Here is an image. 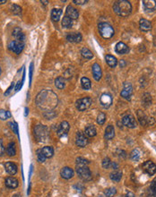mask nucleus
Instances as JSON below:
<instances>
[{"instance_id": "cd10ccee", "label": "nucleus", "mask_w": 156, "mask_h": 197, "mask_svg": "<svg viewBox=\"0 0 156 197\" xmlns=\"http://www.w3.org/2000/svg\"><path fill=\"white\" fill-rule=\"evenodd\" d=\"M97 134L96 128L94 127V125H88L86 126L85 130H84V135H86L87 137H94Z\"/></svg>"}, {"instance_id": "c85d7f7f", "label": "nucleus", "mask_w": 156, "mask_h": 197, "mask_svg": "<svg viewBox=\"0 0 156 197\" xmlns=\"http://www.w3.org/2000/svg\"><path fill=\"white\" fill-rule=\"evenodd\" d=\"M110 177L114 182H119L122 178V172L119 170H115L110 174Z\"/></svg>"}, {"instance_id": "aec40b11", "label": "nucleus", "mask_w": 156, "mask_h": 197, "mask_svg": "<svg viewBox=\"0 0 156 197\" xmlns=\"http://www.w3.org/2000/svg\"><path fill=\"white\" fill-rule=\"evenodd\" d=\"M139 28L143 31H149L152 29V22L146 19H141L139 21Z\"/></svg>"}, {"instance_id": "2eb2a0df", "label": "nucleus", "mask_w": 156, "mask_h": 197, "mask_svg": "<svg viewBox=\"0 0 156 197\" xmlns=\"http://www.w3.org/2000/svg\"><path fill=\"white\" fill-rule=\"evenodd\" d=\"M4 167H5V169H6V171L11 175V176H14V175H15L16 173H17V170H18V168H17V166L14 164V163H13V162H6V163H5L4 164Z\"/></svg>"}, {"instance_id": "79ce46f5", "label": "nucleus", "mask_w": 156, "mask_h": 197, "mask_svg": "<svg viewBox=\"0 0 156 197\" xmlns=\"http://www.w3.org/2000/svg\"><path fill=\"white\" fill-rule=\"evenodd\" d=\"M37 158H38V160H39L40 162H45V160H46L47 158H46L45 155L42 153V149L37 151Z\"/></svg>"}, {"instance_id": "412c9836", "label": "nucleus", "mask_w": 156, "mask_h": 197, "mask_svg": "<svg viewBox=\"0 0 156 197\" xmlns=\"http://www.w3.org/2000/svg\"><path fill=\"white\" fill-rule=\"evenodd\" d=\"M60 175L65 179H70L74 176V170L72 168H70L69 167H65L61 169Z\"/></svg>"}, {"instance_id": "bb28decb", "label": "nucleus", "mask_w": 156, "mask_h": 197, "mask_svg": "<svg viewBox=\"0 0 156 197\" xmlns=\"http://www.w3.org/2000/svg\"><path fill=\"white\" fill-rule=\"evenodd\" d=\"M137 118L139 120V123L141 124V125L143 126H146L147 124V116H146V114L142 111V110H137Z\"/></svg>"}, {"instance_id": "f8f14e48", "label": "nucleus", "mask_w": 156, "mask_h": 197, "mask_svg": "<svg viewBox=\"0 0 156 197\" xmlns=\"http://www.w3.org/2000/svg\"><path fill=\"white\" fill-rule=\"evenodd\" d=\"M75 144L79 147H85L88 144V139L83 133L78 132L75 137Z\"/></svg>"}, {"instance_id": "49530a36", "label": "nucleus", "mask_w": 156, "mask_h": 197, "mask_svg": "<svg viewBox=\"0 0 156 197\" xmlns=\"http://www.w3.org/2000/svg\"><path fill=\"white\" fill-rule=\"evenodd\" d=\"M9 124L11 125V127H12V129H13V131L16 134V135H18V129H17V124H15V123H9Z\"/></svg>"}, {"instance_id": "13d9d810", "label": "nucleus", "mask_w": 156, "mask_h": 197, "mask_svg": "<svg viewBox=\"0 0 156 197\" xmlns=\"http://www.w3.org/2000/svg\"><path fill=\"white\" fill-rule=\"evenodd\" d=\"M13 197H22L21 195H19V194H16V195H14Z\"/></svg>"}, {"instance_id": "a878e982", "label": "nucleus", "mask_w": 156, "mask_h": 197, "mask_svg": "<svg viewBox=\"0 0 156 197\" xmlns=\"http://www.w3.org/2000/svg\"><path fill=\"white\" fill-rule=\"evenodd\" d=\"M105 59H106L107 64H108L111 68H114V67H116V65H118V60H117V58L115 57L114 56L107 55V56L105 57Z\"/></svg>"}, {"instance_id": "6e6552de", "label": "nucleus", "mask_w": 156, "mask_h": 197, "mask_svg": "<svg viewBox=\"0 0 156 197\" xmlns=\"http://www.w3.org/2000/svg\"><path fill=\"white\" fill-rule=\"evenodd\" d=\"M143 171L149 176H154L156 173V165L151 160H146L142 166Z\"/></svg>"}, {"instance_id": "de8ad7c7", "label": "nucleus", "mask_w": 156, "mask_h": 197, "mask_svg": "<svg viewBox=\"0 0 156 197\" xmlns=\"http://www.w3.org/2000/svg\"><path fill=\"white\" fill-rule=\"evenodd\" d=\"M73 2L76 5H84L87 3V0H74Z\"/></svg>"}, {"instance_id": "473e14b6", "label": "nucleus", "mask_w": 156, "mask_h": 197, "mask_svg": "<svg viewBox=\"0 0 156 197\" xmlns=\"http://www.w3.org/2000/svg\"><path fill=\"white\" fill-rule=\"evenodd\" d=\"M81 84L82 87L84 90H90L92 87V83H91V80L87 77H82L81 79Z\"/></svg>"}, {"instance_id": "58836bf2", "label": "nucleus", "mask_w": 156, "mask_h": 197, "mask_svg": "<svg viewBox=\"0 0 156 197\" xmlns=\"http://www.w3.org/2000/svg\"><path fill=\"white\" fill-rule=\"evenodd\" d=\"M10 10L14 14H22L21 6H19L18 5H15V4H13L11 6Z\"/></svg>"}, {"instance_id": "e433bc0d", "label": "nucleus", "mask_w": 156, "mask_h": 197, "mask_svg": "<svg viewBox=\"0 0 156 197\" xmlns=\"http://www.w3.org/2000/svg\"><path fill=\"white\" fill-rule=\"evenodd\" d=\"M117 194V189L115 187H110L104 191V195L106 197H113Z\"/></svg>"}, {"instance_id": "f3484780", "label": "nucleus", "mask_w": 156, "mask_h": 197, "mask_svg": "<svg viewBox=\"0 0 156 197\" xmlns=\"http://www.w3.org/2000/svg\"><path fill=\"white\" fill-rule=\"evenodd\" d=\"M142 3L147 12H154L156 9V1L154 0H144Z\"/></svg>"}, {"instance_id": "a19ab883", "label": "nucleus", "mask_w": 156, "mask_h": 197, "mask_svg": "<svg viewBox=\"0 0 156 197\" xmlns=\"http://www.w3.org/2000/svg\"><path fill=\"white\" fill-rule=\"evenodd\" d=\"M105 120H106V115L104 114V113H100V114L98 115V117H97V123L99 124H103L104 122H105Z\"/></svg>"}, {"instance_id": "c9c22d12", "label": "nucleus", "mask_w": 156, "mask_h": 197, "mask_svg": "<svg viewBox=\"0 0 156 197\" xmlns=\"http://www.w3.org/2000/svg\"><path fill=\"white\" fill-rule=\"evenodd\" d=\"M143 104L146 106V107H149L151 103H152V97L150 93H146L143 95Z\"/></svg>"}, {"instance_id": "5701e85b", "label": "nucleus", "mask_w": 156, "mask_h": 197, "mask_svg": "<svg viewBox=\"0 0 156 197\" xmlns=\"http://www.w3.org/2000/svg\"><path fill=\"white\" fill-rule=\"evenodd\" d=\"M115 136V129L114 126L111 125V124H109L105 130V135H104V137L106 140H111L113 139Z\"/></svg>"}, {"instance_id": "864d4df0", "label": "nucleus", "mask_w": 156, "mask_h": 197, "mask_svg": "<svg viewBox=\"0 0 156 197\" xmlns=\"http://www.w3.org/2000/svg\"><path fill=\"white\" fill-rule=\"evenodd\" d=\"M119 65H120V67L122 68V67H124L126 65V62L125 60H120L119 61Z\"/></svg>"}, {"instance_id": "bf43d9fd", "label": "nucleus", "mask_w": 156, "mask_h": 197, "mask_svg": "<svg viewBox=\"0 0 156 197\" xmlns=\"http://www.w3.org/2000/svg\"><path fill=\"white\" fill-rule=\"evenodd\" d=\"M28 111H29V110H28V108H25V116H27V112H28Z\"/></svg>"}, {"instance_id": "39448f33", "label": "nucleus", "mask_w": 156, "mask_h": 197, "mask_svg": "<svg viewBox=\"0 0 156 197\" xmlns=\"http://www.w3.org/2000/svg\"><path fill=\"white\" fill-rule=\"evenodd\" d=\"M34 135L37 138V140L40 142L47 141V139L49 137V131H48L47 126L42 125V124L37 125L34 129Z\"/></svg>"}, {"instance_id": "5fc2aeb1", "label": "nucleus", "mask_w": 156, "mask_h": 197, "mask_svg": "<svg viewBox=\"0 0 156 197\" xmlns=\"http://www.w3.org/2000/svg\"><path fill=\"white\" fill-rule=\"evenodd\" d=\"M110 167H112V168H115V169H117L118 168V165H117V163H114V162H111V165Z\"/></svg>"}, {"instance_id": "3c124183", "label": "nucleus", "mask_w": 156, "mask_h": 197, "mask_svg": "<svg viewBox=\"0 0 156 197\" xmlns=\"http://www.w3.org/2000/svg\"><path fill=\"white\" fill-rule=\"evenodd\" d=\"M13 87H14V83L11 84V86L8 88V90H7V92H6L5 93V95H8L9 94V93H10L11 91H12V89H13Z\"/></svg>"}, {"instance_id": "4d7b16f0", "label": "nucleus", "mask_w": 156, "mask_h": 197, "mask_svg": "<svg viewBox=\"0 0 156 197\" xmlns=\"http://www.w3.org/2000/svg\"><path fill=\"white\" fill-rule=\"evenodd\" d=\"M7 1L6 0H0V5H3V4H6Z\"/></svg>"}, {"instance_id": "7ed1b4c3", "label": "nucleus", "mask_w": 156, "mask_h": 197, "mask_svg": "<svg viewBox=\"0 0 156 197\" xmlns=\"http://www.w3.org/2000/svg\"><path fill=\"white\" fill-rule=\"evenodd\" d=\"M98 30L101 36L105 40H109L112 38L115 33L114 29L108 22H100L98 25Z\"/></svg>"}, {"instance_id": "a18cd8bd", "label": "nucleus", "mask_w": 156, "mask_h": 197, "mask_svg": "<svg viewBox=\"0 0 156 197\" xmlns=\"http://www.w3.org/2000/svg\"><path fill=\"white\" fill-rule=\"evenodd\" d=\"M150 190L152 192L153 195H155L156 194V178H154L152 183H151V186H150Z\"/></svg>"}, {"instance_id": "a211bd4d", "label": "nucleus", "mask_w": 156, "mask_h": 197, "mask_svg": "<svg viewBox=\"0 0 156 197\" xmlns=\"http://www.w3.org/2000/svg\"><path fill=\"white\" fill-rule=\"evenodd\" d=\"M93 74H94V78L95 79V81H100L101 78H102V68L100 66L99 64L95 63L93 65Z\"/></svg>"}, {"instance_id": "393cba45", "label": "nucleus", "mask_w": 156, "mask_h": 197, "mask_svg": "<svg viewBox=\"0 0 156 197\" xmlns=\"http://www.w3.org/2000/svg\"><path fill=\"white\" fill-rule=\"evenodd\" d=\"M62 14V10L59 8H54L51 11V19L52 21L58 22Z\"/></svg>"}, {"instance_id": "423d86ee", "label": "nucleus", "mask_w": 156, "mask_h": 197, "mask_svg": "<svg viewBox=\"0 0 156 197\" xmlns=\"http://www.w3.org/2000/svg\"><path fill=\"white\" fill-rule=\"evenodd\" d=\"M91 105H92V100L89 97H85V98H83V99H79L75 102L76 108L79 111H84V110H86L87 108H89L91 107Z\"/></svg>"}, {"instance_id": "37998d69", "label": "nucleus", "mask_w": 156, "mask_h": 197, "mask_svg": "<svg viewBox=\"0 0 156 197\" xmlns=\"http://www.w3.org/2000/svg\"><path fill=\"white\" fill-rule=\"evenodd\" d=\"M88 164H89V161L82 157H79L76 159V165H87L88 166Z\"/></svg>"}, {"instance_id": "0eeeda50", "label": "nucleus", "mask_w": 156, "mask_h": 197, "mask_svg": "<svg viewBox=\"0 0 156 197\" xmlns=\"http://www.w3.org/2000/svg\"><path fill=\"white\" fill-rule=\"evenodd\" d=\"M122 124H124L125 126H126V127H128V128H135L136 125H137L135 116L131 114L125 115L122 117Z\"/></svg>"}, {"instance_id": "e2e57ef3", "label": "nucleus", "mask_w": 156, "mask_h": 197, "mask_svg": "<svg viewBox=\"0 0 156 197\" xmlns=\"http://www.w3.org/2000/svg\"><path fill=\"white\" fill-rule=\"evenodd\" d=\"M99 197H102V196H99Z\"/></svg>"}, {"instance_id": "9b49d317", "label": "nucleus", "mask_w": 156, "mask_h": 197, "mask_svg": "<svg viewBox=\"0 0 156 197\" xmlns=\"http://www.w3.org/2000/svg\"><path fill=\"white\" fill-rule=\"evenodd\" d=\"M132 93H133V87H132L131 83H127V82L124 83L123 90L120 93L121 97H123L124 99H126V100H129Z\"/></svg>"}, {"instance_id": "c03bdc74", "label": "nucleus", "mask_w": 156, "mask_h": 197, "mask_svg": "<svg viewBox=\"0 0 156 197\" xmlns=\"http://www.w3.org/2000/svg\"><path fill=\"white\" fill-rule=\"evenodd\" d=\"M111 165V161L110 160V158H104L102 160V167L104 168H110Z\"/></svg>"}, {"instance_id": "dca6fc26", "label": "nucleus", "mask_w": 156, "mask_h": 197, "mask_svg": "<svg viewBox=\"0 0 156 197\" xmlns=\"http://www.w3.org/2000/svg\"><path fill=\"white\" fill-rule=\"evenodd\" d=\"M66 14L67 17L71 18L72 20H75L79 17V13L78 11L76 10L74 7L71 6H68L66 7Z\"/></svg>"}, {"instance_id": "f257e3e1", "label": "nucleus", "mask_w": 156, "mask_h": 197, "mask_svg": "<svg viewBox=\"0 0 156 197\" xmlns=\"http://www.w3.org/2000/svg\"><path fill=\"white\" fill-rule=\"evenodd\" d=\"M35 103L40 109L50 112L58 106V95L51 90H42L36 96Z\"/></svg>"}, {"instance_id": "9d476101", "label": "nucleus", "mask_w": 156, "mask_h": 197, "mask_svg": "<svg viewBox=\"0 0 156 197\" xmlns=\"http://www.w3.org/2000/svg\"><path fill=\"white\" fill-rule=\"evenodd\" d=\"M100 103L102 105V107L104 108H108L111 106L112 104V97L111 95L109 93H103L102 94V96L100 97Z\"/></svg>"}, {"instance_id": "ddd939ff", "label": "nucleus", "mask_w": 156, "mask_h": 197, "mask_svg": "<svg viewBox=\"0 0 156 197\" xmlns=\"http://www.w3.org/2000/svg\"><path fill=\"white\" fill-rule=\"evenodd\" d=\"M69 128H70V126H69L68 122H66V121L61 122V124H60L58 129V135L59 137H63V136L66 135L67 133H68V131H69Z\"/></svg>"}, {"instance_id": "09e8293b", "label": "nucleus", "mask_w": 156, "mask_h": 197, "mask_svg": "<svg viewBox=\"0 0 156 197\" xmlns=\"http://www.w3.org/2000/svg\"><path fill=\"white\" fill-rule=\"evenodd\" d=\"M4 152H5V147H4V145H3V142H2V140L0 139V156L3 155Z\"/></svg>"}, {"instance_id": "f03ea898", "label": "nucleus", "mask_w": 156, "mask_h": 197, "mask_svg": "<svg viewBox=\"0 0 156 197\" xmlns=\"http://www.w3.org/2000/svg\"><path fill=\"white\" fill-rule=\"evenodd\" d=\"M113 11L118 16L127 17L132 12V6L129 1L118 0L113 4Z\"/></svg>"}, {"instance_id": "20e7f679", "label": "nucleus", "mask_w": 156, "mask_h": 197, "mask_svg": "<svg viewBox=\"0 0 156 197\" xmlns=\"http://www.w3.org/2000/svg\"><path fill=\"white\" fill-rule=\"evenodd\" d=\"M76 173L83 181H90L92 179V172L87 165H76Z\"/></svg>"}, {"instance_id": "7c9ffc66", "label": "nucleus", "mask_w": 156, "mask_h": 197, "mask_svg": "<svg viewBox=\"0 0 156 197\" xmlns=\"http://www.w3.org/2000/svg\"><path fill=\"white\" fill-rule=\"evenodd\" d=\"M81 54H82V56L85 59H92L94 57L93 52L91 51L89 49H87V48H83L81 49Z\"/></svg>"}, {"instance_id": "4c0bfd02", "label": "nucleus", "mask_w": 156, "mask_h": 197, "mask_svg": "<svg viewBox=\"0 0 156 197\" xmlns=\"http://www.w3.org/2000/svg\"><path fill=\"white\" fill-rule=\"evenodd\" d=\"M11 117L10 111L5 110V109H0V119L1 120H6Z\"/></svg>"}, {"instance_id": "052dcab7", "label": "nucleus", "mask_w": 156, "mask_h": 197, "mask_svg": "<svg viewBox=\"0 0 156 197\" xmlns=\"http://www.w3.org/2000/svg\"><path fill=\"white\" fill-rule=\"evenodd\" d=\"M0 74H1V67H0Z\"/></svg>"}, {"instance_id": "1a4fd4ad", "label": "nucleus", "mask_w": 156, "mask_h": 197, "mask_svg": "<svg viewBox=\"0 0 156 197\" xmlns=\"http://www.w3.org/2000/svg\"><path fill=\"white\" fill-rule=\"evenodd\" d=\"M24 44L23 42L18 41H12L8 45V49H10L11 51H13L15 54H21V52L23 49Z\"/></svg>"}, {"instance_id": "603ef678", "label": "nucleus", "mask_w": 156, "mask_h": 197, "mask_svg": "<svg viewBox=\"0 0 156 197\" xmlns=\"http://www.w3.org/2000/svg\"><path fill=\"white\" fill-rule=\"evenodd\" d=\"M126 197H135V194L132 193V192H127L126 195Z\"/></svg>"}, {"instance_id": "4be33fe9", "label": "nucleus", "mask_w": 156, "mask_h": 197, "mask_svg": "<svg viewBox=\"0 0 156 197\" xmlns=\"http://www.w3.org/2000/svg\"><path fill=\"white\" fill-rule=\"evenodd\" d=\"M13 36L14 37L15 41H18L23 42L24 39H25V36L23 34V32L22 31V29H20L19 27H16L14 29L13 31Z\"/></svg>"}, {"instance_id": "c756f323", "label": "nucleus", "mask_w": 156, "mask_h": 197, "mask_svg": "<svg viewBox=\"0 0 156 197\" xmlns=\"http://www.w3.org/2000/svg\"><path fill=\"white\" fill-rule=\"evenodd\" d=\"M42 152L47 159L51 158L53 154H54V150H53V148H52L51 146H45V147H43L42 149Z\"/></svg>"}, {"instance_id": "6e6d98bb", "label": "nucleus", "mask_w": 156, "mask_h": 197, "mask_svg": "<svg viewBox=\"0 0 156 197\" xmlns=\"http://www.w3.org/2000/svg\"><path fill=\"white\" fill-rule=\"evenodd\" d=\"M20 86H22V82H18V84H17V86H16V88H15V91H19V89H20Z\"/></svg>"}, {"instance_id": "8fccbe9b", "label": "nucleus", "mask_w": 156, "mask_h": 197, "mask_svg": "<svg viewBox=\"0 0 156 197\" xmlns=\"http://www.w3.org/2000/svg\"><path fill=\"white\" fill-rule=\"evenodd\" d=\"M32 73H33V63H31L30 65V82H31V78H32Z\"/></svg>"}, {"instance_id": "72a5a7b5", "label": "nucleus", "mask_w": 156, "mask_h": 197, "mask_svg": "<svg viewBox=\"0 0 156 197\" xmlns=\"http://www.w3.org/2000/svg\"><path fill=\"white\" fill-rule=\"evenodd\" d=\"M73 25V20L69 17H67L66 15L64 16L62 19V26L63 28H71Z\"/></svg>"}, {"instance_id": "f704fd0d", "label": "nucleus", "mask_w": 156, "mask_h": 197, "mask_svg": "<svg viewBox=\"0 0 156 197\" xmlns=\"http://www.w3.org/2000/svg\"><path fill=\"white\" fill-rule=\"evenodd\" d=\"M15 144L14 143H10L7 148H6V153L8 154V156H14L15 155Z\"/></svg>"}, {"instance_id": "680f3d73", "label": "nucleus", "mask_w": 156, "mask_h": 197, "mask_svg": "<svg viewBox=\"0 0 156 197\" xmlns=\"http://www.w3.org/2000/svg\"><path fill=\"white\" fill-rule=\"evenodd\" d=\"M154 197H156V194H155V195H154Z\"/></svg>"}, {"instance_id": "b1692460", "label": "nucleus", "mask_w": 156, "mask_h": 197, "mask_svg": "<svg viewBox=\"0 0 156 197\" xmlns=\"http://www.w3.org/2000/svg\"><path fill=\"white\" fill-rule=\"evenodd\" d=\"M66 40L70 42H74V43H78L81 42L82 41V35L79 32H75V33H71L68 34L66 36Z\"/></svg>"}, {"instance_id": "4468645a", "label": "nucleus", "mask_w": 156, "mask_h": 197, "mask_svg": "<svg viewBox=\"0 0 156 197\" xmlns=\"http://www.w3.org/2000/svg\"><path fill=\"white\" fill-rule=\"evenodd\" d=\"M115 51L117 52L118 54L119 55H124V54H126L128 53L129 51V48L127 47V45L125 44L124 42H118L117 43L116 47H115Z\"/></svg>"}, {"instance_id": "ea45409f", "label": "nucleus", "mask_w": 156, "mask_h": 197, "mask_svg": "<svg viewBox=\"0 0 156 197\" xmlns=\"http://www.w3.org/2000/svg\"><path fill=\"white\" fill-rule=\"evenodd\" d=\"M130 157H131V160H134V161H137L140 158V152L138 149H135L131 152V154H130Z\"/></svg>"}, {"instance_id": "6ab92c4d", "label": "nucleus", "mask_w": 156, "mask_h": 197, "mask_svg": "<svg viewBox=\"0 0 156 197\" xmlns=\"http://www.w3.org/2000/svg\"><path fill=\"white\" fill-rule=\"evenodd\" d=\"M19 185V182L18 180L14 177V176H8L6 179V187L10 188V189H14L18 187Z\"/></svg>"}, {"instance_id": "2f4dec72", "label": "nucleus", "mask_w": 156, "mask_h": 197, "mask_svg": "<svg viewBox=\"0 0 156 197\" xmlns=\"http://www.w3.org/2000/svg\"><path fill=\"white\" fill-rule=\"evenodd\" d=\"M55 85H56V87L58 88V89H59V90H62L65 88V86H66V80L61 77V76H59V77H58L56 80H55Z\"/></svg>"}]
</instances>
